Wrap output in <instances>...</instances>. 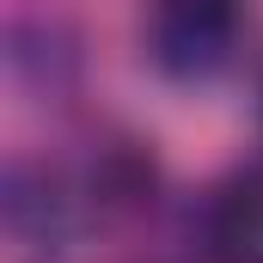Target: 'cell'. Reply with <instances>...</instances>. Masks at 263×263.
I'll list each match as a JSON object with an SVG mask.
<instances>
[{
  "label": "cell",
  "mask_w": 263,
  "mask_h": 263,
  "mask_svg": "<svg viewBox=\"0 0 263 263\" xmlns=\"http://www.w3.org/2000/svg\"><path fill=\"white\" fill-rule=\"evenodd\" d=\"M245 31V0H153L147 49L178 80H208L233 62Z\"/></svg>",
  "instance_id": "obj_1"
},
{
  "label": "cell",
  "mask_w": 263,
  "mask_h": 263,
  "mask_svg": "<svg viewBox=\"0 0 263 263\" xmlns=\"http://www.w3.org/2000/svg\"><path fill=\"white\" fill-rule=\"evenodd\" d=\"M6 233H12V245L18 251H62V239L73 233V214H67V196L62 184L43 172V165H12L6 172Z\"/></svg>",
  "instance_id": "obj_2"
},
{
  "label": "cell",
  "mask_w": 263,
  "mask_h": 263,
  "mask_svg": "<svg viewBox=\"0 0 263 263\" xmlns=\"http://www.w3.org/2000/svg\"><path fill=\"white\" fill-rule=\"evenodd\" d=\"M208 251L220 263H263V165L227 178L208 202Z\"/></svg>",
  "instance_id": "obj_3"
}]
</instances>
